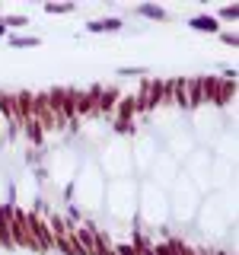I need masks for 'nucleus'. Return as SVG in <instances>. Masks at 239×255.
<instances>
[{
    "instance_id": "1",
    "label": "nucleus",
    "mask_w": 239,
    "mask_h": 255,
    "mask_svg": "<svg viewBox=\"0 0 239 255\" xmlns=\"http://www.w3.org/2000/svg\"><path fill=\"white\" fill-rule=\"evenodd\" d=\"M188 26L195 32H220V19H217V16H195Z\"/></svg>"
},
{
    "instance_id": "2",
    "label": "nucleus",
    "mask_w": 239,
    "mask_h": 255,
    "mask_svg": "<svg viewBox=\"0 0 239 255\" xmlns=\"http://www.w3.org/2000/svg\"><path fill=\"white\" fill-rule=\"evenodd\" d=\"M137 13H140V16H147V19H160V23H166V19H169V13L163 10V6H153V3H140Z\"/></svg>"
},
{
    "instance_id": "3",
    "label": "nucleus",
    "mask_w": 239,
    "mask_h": 255,
    "mask_svg": "<svg viewBox=\"0 0 239 255\" xmlns=\"http://www.w3.org/2000/svg\"><path fill=\"white\" fill-rule=\"evenodd\" d=\"M10 45L13 48H35L38 38H26V35H10Z\"/></svg>"
},
{
    "instance_id": "4",
    "label": "nucleus",
    "mask_w": 239,
    "mask_h": 255,
    "mask_svg": "<svg viewBox=\"0 0 239 255\" xmlns=\"http://www.w3.org/2000/svg\"><path fill=\"white\" fill-rule=\"evenodd\" d=\"M45 13H73V3H48Z\"/></svg>"
},
{
    "instance_id": "5",
    "label": "nucleus",
    "mask_w": 239,
    "mask_h": 255,
    "mask_svg": "<svg viewBox=\"0 0 239 255\" xmlns=\"http://www.w3.org/2000/svg\"><path fill=\"white\" fill-rule=\"evenodd\" d=\"M121 29V19L112 16V19H102V32H118Z\"/></svg>"
},
{
    "instance_id": "6",
    "label": "nucleus",
    "mask_w": 239,
    "mask_h": 255,
    "mask_svg": "<svg viewBox=\"0 0 239 255\" xmlns=\"http://www.w3.org/2000/svg\"><path fill=\"white\" fill-rule=\"evenodd\" d=\"M26 23H29L26 16H6V19H3V26H6V29H10V26H16V29H19V26H26Z\"/></svg>"
},
{
    "instance_id": "7",
    "label": "nucleus",
    "mask_w": 239,
    "mask_h": 255,
    "mask_svg": "<svg viewBox=\"0 0 239 255\" xmlns=\"http://www.w3.org/2000/svg\"><path fill=\"white\" fill-rule=\"evenodd\" d=\"M220 16H223V19H236L239 10H236V6H227V10H220Z\"/></svg>"
},
{
    "instance_id": "8",
    "label": "nucleus",
    "mask_w": 239,
    "mask_h": 255,
    "mask_svg": "<svg viewBox=\"0 0 239 255\" xmlns=\"http://www.w3.org/2000/svg\"><path fill=\"white\" fill-rule=\"evenodd\" d=\"M86 32H102V23H96V19H90V23H86Z\"/></svg>"
},
{
    "instance_id": "9",
    "label": "nucleus",
    "mask_w": 239,
    "mask_h": 255,
    "mask_svg": "<svg viewBox=\"0 0 239 255\" xmlns=\"http://www.w3.org/2000/svg\"><path fill=\"white\" fill-rule=\"evenodd\" d=\"M6 35V26H3V19H0V38H3Z\"/></svg>"
}]
</instances>
